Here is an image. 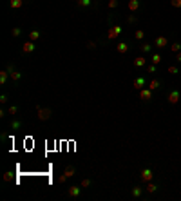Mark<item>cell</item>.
I'll return each mask as SVG.
<instances>
[{
    "label": "cell",
    "instance_id": "6da1fadb",
    "mask_svg": "<svg viewBox=\"0 0 181 201\" xmlns=\"http://www.w3.org/2000/svg\"><path fill=\"white\" fill-rule=\"evenodd\" d=\"M36 113H38V120L40 121H47L51 116H53V110L51 109H47V107H36Z\"/></svg>",
    "mask_w": 181,
    "mask_h": 201
},
{
    "label": "cell",
    "instance_id": "7a4b0ae2",
    "mask_svg": "<svg viewBox=\"0 0 181 201\" xmlns=\"http://www.w3.org/2000/svg\"><path fill=\"white\" fill-rule=\"evenodd\" d=\"M120 33H121V27H120V26H112V27L107 31V38H109V40H116V38L120 36Z\"/></svg>",
    "mask_w": 181,
    "mask_h": 201
},
{
    "label": "cell",
    "instance_id": "3957f363",
    "mask_svg": "<svg viewBox=\"0 0 181 201\" xmlns=\"http://www.w3.org/2000/svg\"><path fill=\"white\" fill-rule=\"evenodd\" d=\"M140 177H141V183H149V181H152L154 172H152L150 169H143V170H141V174H140Z\"/></svg>",
    "mask_w": 181,
    "mask_h": 201
},
{
    "label": "cell",
    "instance_id": "277c9868",
    "mask_svg": "<svg viewBox=\"0 0 181 201\" xmlns=\"http://www.w3.org/2000/svg\"><path fill=\"white\" fill-rule=\"evenodd\" d=\"M140 100L141 102H150L152 100V91H150V89H141V91H140Z\"/></svg>",
    "mask_w": 181,
    "mask_h": 201
},
{
    "label": "cell",
    "instance_id": "5b68a950",
    "mask_svg": "<svg viewBox=\"0 0 181 201\" xmlns=\"http://www.w3.org/2000/svg\"><path fill=\"white\" fill-rule=\"evenodd\" d=\"M116 51H118L120 54H127V53H129V43H127V42H118V43H116Z\"/></svg>",
    "mask_w": 181,
    "mask_h": 201
},
{
    "label": "cell",
    "instance_id": "8992f818",
    "mask_svg": "<svg viewBox=\"0 0 181 201\" xmlns=\"http://www.w3.org/2000/svg\"><path fill=\"white\" fill-rule=\"evenodd\" d=\"M167 100H168L172 105H176V103L179 102V91H170L168 96H167Z\"/></svg>",
    "mask_w": 181,
    "mask_h": 201
},
{
    "label": "cell",
    "instance_id": "52a82bcc",
    "mask_svg": "<svg viewBox=\"0 0 181 201\" xmlns=\"http://www.w3.org/2000/svg\"><path fill=\"white\" fill-rule=\"evenodd\" d=\"M80 192H82V187H76V185L69 187V190H67L69 197H78V196H80Z\"/></svg>",
    "mask_w": 181,
    "mask_h": 201
},
{
    "label": "cell",
    "instance_id": "ba28073f",
    "mask_svg": "<svg viewBox=\"0 0 181 201\" xmlns=\"http://www.w3.org/2000/svg\"><path fill=\"white\" fill-rule=\"evenodd\" d=\"M167 43H168L167 36H157V38H156V42H154V46L161 49V47H167Z\"/></svg>",
    "mask_w": 181,
    "mask_h": 201
},
{
    "label": "cell",
    "instance_id": "9c48e42d",
    "mask_svg": "<svg viewBox=\"0 0 181 201\" xmlns=\"http://www.w3.org/2000/svg\"><path fill=\"white\" fill-rule=\"evenodd\" d=\"M22 51H24L26 54L33 53V51H35V42H31V40H29V42H26L24 46H22Z\"/></svg>",
    "mask_w": 181,
    "mask_h": 201
},
{
    "label": "cell",
    "instance_id": "30bf717a",
    "mask_svg": "<svg viewBox=\"0 0 181 201\" xmlns=\"http://www.w3.org/2000/svg\"><path fill=\"white\" fill-rule=\"evenodd\" d=\"M127 7H129L132 13H134V11H138V9H140V0H129Z\"/></svg>",
    "mask_w": 181,
    "mask_h": 201
},
{
    "label": "cell",
    "instance_id": "8fae6325",
    "mask_svg": "<svg viewBox=\"0 0 181 201\" xmlns=\"http://www.w3.org/2000/svg\"><path fill=\"white\" fill-rule=\"evenodd\" d=\"M132 85H134V89H138V91H141V89L145 87V80H143V78H136V80L132 82Z\"/></svg>",
    "mask_w": 181,
    "mask_h": 201
},
{
    "label": "cell",
    "instance_id": "7c38bea8",
    "mask_svg": "<svg viewBox=\"0 0 181 201\" xmlns=\"http://www.w3.org/2000/svg\"><path fill=\"white\" fill-rule=\"evenodd\" d=\"M74 172H76V169H74L73 165H67V167H65V170H63V174H65L67 177H73V176H74Z\"/></svg>",
    "mask_w": 181,
    "mask_h": 201
},
{
    "label": "cell",
    "instance_id": "4fadbf2b",
    "mask_svg": "<svg viewBox=\"0 0 181 201\" xmlns=\"http://www.w3.org/2000/svg\"><path fill=\"white\" fill-rule=\"evenodd\" d=\"M9 6H11V9H20L22 6H24V0H11Z\"/></svg>",
    "mask_w": 181,
    "mask_h": 201
},
{
    "label": "cell",
    "instance_id": "5bb4252c",
    "mask_svg": "<svg viewBox=\"0 0 181 201\" xmlns=\"http://www.w3.org/2000/svg\"><path fill=\"white\" fill-rule=\"evenodd\" d=\"M130 192H132V196H134V197H141L143 188H141L140 185H136V187H132V190H130Z\"/></svg>",
    "mask_w": 181,
    "mask_h": 201
},
{
    "label": "cell",
    "instance_id": "9a60e30c",
    "mask_svg": "<svg viewBox=\"0 0 181 201\" xmlns=\"http://www.w3.org/2000/svg\"><path fill=\"white\" fill-rule=\"evenodd\" d=\"M140 49H141V53H150L152 51V46H150V43H147V42H141L140 43Z\"/></svg>",
    "mask_w": 181,
    "mask_h": 201
},
{
    "label": "cell",
    "instance_id": "2e32d148",
    "mask_svg": "<svg viewBox=\"0 0 181 201\" xmlns=\"http://www.w3.org/2000/svg\"><path fill=\"white\" fill-rule=\"evenodd\" d=\"M145 63H147V58H143V56L134 58V65H136V67H143Z\"/></svg>",
    "mask_w": 181,
    "mask_h": 201
},
{
    "label": "cell",
    "instance_id": "e0dca14e",
    "mask_svg": "<svg viewBox=\"0 0 181 201\" xmlns=\"http://www.w3.org/2000/svg\"><path fill=\"white\" fill-rule=\"evenodd\" d=\"M7 78H9V73L7 71H0V85H6Z\"/></svg>",
    "mask_w": 181,
    "mask_h": 201
},
{
    "label": "cell",
    "instance_id": "ac0fdd59",
    "mask_svg": "<svg viewBox=\"0 0 181 201\" xmlns=\"http://www.w3.org/2000/svg\"><path fill=\"white\" fill-rule=\"evenodd\" d=\"M134 38L141 42V40L145 38V31H143V29H136V33H134Z\"/></svg>",
    "mask_w": 181,
    "mask_h": 201
},
{
    "label": "cell",
    "instance_id": "d6986e66",
    "mask_svg": "<svg viewBox=\"0 0 181 201\" xmlns=\"http://www.w3.org/2000/svg\"><path fill=\"white\" fill-rule=\"evenodd\" d=\"M29 40H31V42L40 40V31H36V29H35V31H31V33H29Z\"/></svg>",
    "mask_w": 181,
    "mask_h": 201
},
{
    "label": "cell",
    "instance_id": "ffe728a7",
    "mask_svg": "<svg viewBox=\"0 0 181 201\" xmlns=\"http://www.w3.org/2000/svg\"><path fill=\"white\" fill-rule=\"evenodd\" d=\"M149 89H150V91H156V89H160V82H157V80H150Z\"/></svg>",
    "mask_w": 181,
    "mask_h": 201
},
{
    "label": "cell",
    "instance_id": "44dd1931",
    "mask_svg": "<svg viewBox=\"0 0 181 201\" xmlns=\"http://www.w3.org/2000/svg\"><path fill=\"white\" fill-rule=\"evenodd\" d=\"M7 114H9V116H16V114H18V107H16V105H11V107L7 109Z\"/></svg>",
    "mask_w": 181,
    "mask_h": 201
},
{
    "label": "cell",
    "instance_id": "7402d4cb",
    "mask_svg": "<svg viewBox=\"0 0 181 201\" xmlns=\"http://www.w3.org/2000/svg\"><path fill=\"white\" fill-rule=\"evenodd\" d=\"M156 190H157V185H154L152 181H149V183H147V192H150V194H154Z\"/></svg>",
    "mask_w": 181,
    "mask_h": 201
},
{
    "label": "cell",
    "instance_id": "603a6c76",
    "mask_svg": "<svg viewBox=\"0 0 181 201\" xmlns=\"http://www.w3.org/2000/svg\"><path fill=\"white\" fill-rule=\"evenodd\" d=\"M150 60H152V63H154V65H157V63L161 62V54H157V53H154V54L150 56Z\"/></svg>",
    "mask_w": 181,
    "mask_h": 201
},
{
    "label": "cell",
    "instance_id": "cb8c5ba5",
    "mask_svg": "<svg viewBox=\"0 0 181 201\" xmlns=\"http://www.w3.org/2000/svg\"><path fill=\"white\" fill-rule=\"evenodd\" d=\"M90 2H93V0H76V4H78L80 7H89Z\"/></svg>",
    "mask_w": 181,
    "mask_h": 201
},
{
    "label": "cell",
    "instance_id": "d4e9b609",
    "mask_svg": "<svg viewBox=\"0 0 181 201\" xmlns=\"http://www.w3.org/2000/svg\"><path fill=\"white\" fill-rule=\"evenodd\" d=\"M20 35H22V29H20V27H13V29H11V36H13V38H18Z\"/></svg>",
    "mask_w": 181,
    "mask_h": 201
},
{
    "label": "cell",
    "instance_id": "484cf974",
    "mask_svg": "<svg viewBox=\"0 0 181 201\" xmlns=\"http://www.w3.org/2000/svg\"><path fill=\"white\" fill-rule=\"evenodd\" d=\"M9 76H11V80H13V82H18V80L22 78V74H20L18 71H13V73H9Z\"/></svg>",
    "mask_w": 181,
    "mask_h": 201
},
{
    "label": "cell",
    "instance_id": "4316f807",
    "mask_svg": "<svg viewBox=\"0 0 181 201\" xmlns=\"http://www.w3.org/2000/svg\"><path fill=\"white\" fill-rule=\"evenodd\" d=\"M20 127H22V123H20L18 120H13V121H11V129H13V130H18Z\"/></svg>",
    "mask_w": 181,
    "mask_h": 201
},
{
    "label": "cell",
    "instance_id": "83f0119b",
    "mask_svg": "<svg viewBox=\"0 0 181 201\" xmlns=\"http://www.w3.org/2000/svg\"><path fill=\"white\" fill-rule=\"evenodd\" d=\"M179 49H181V43H177V42L170 46V51H172V53H179Z\"/></svg>",
    "mask_w": 181,
    "mask_h": 201
},
{
    "label": "cell",
    "instance_id": "f1b7e54d",
    "mask_svg": "<svg viewBox=\"0 0 181 201\" xmlns=\"http://www.w3.org/2000/svg\"><path fill=\"white\" fill-rule=\"evenodd\" d=\"M80 187H82V188H89V187H90V180H87V177H85V180H82Z\"/></svg>",
    "mask_w": 181,
    "mask_h": 201
},
{
    "label": "cell",
    "instance_id": "f546056e",
    "mask_svg": "<svg viewBox=\"0 0 181 201\" xmlns=\"http://www.w3.org/2000/svg\"><path fill=\"white\" fill-rule=\"evenodd\" d=\"M168 73H170V74H177V73H181V71H177L176 65H168Z\"/></svg>",
    "mask_w": 181,
    "mask_h": 201
},
{
    "label": "cell",
    "instance_id": "4dcf8cb0",
    "mask_svg": "<svg viewBox=\"0 0 181 201\" xmlns=\"http://www.w3.org/2000/svg\"><path fill=\"white\" fill-rule=\"evenodd\" d=\"M13 180H15V177H13L11 172H6V174H4V181H13Z\"/></svg>",
    "mask_w": 181,
    "mask_h": 201
},
{
    "label": "cell",
    "instance_id": "1f68e13d",
    "mask_svg": "<svg viewBox=\"0 0 181 201\" xmlns=\"http://www.w3.org/2000/svg\"><path fill=\"white\" fill-rule=\"evenodd\" d=\"M110 9H114V7H118V0H109V4H107Z\"/></svg>",
    "mask_w": 181,
    "mask_h": 201
},
{
    "label": "cell",
    "instance_id": "d6a6232c",
    "mask_svg": "<svg viewBox=\"0 0 181 201\" xmlns=\"http://www.w3.org/2000/svg\"><path fill=\"white\" fill-rule=\"evenodd\" d=\"M170 6L172 7H181V0H170Z\"/></svg>",
    "mask_w": 181,
    "mask_h": 201
},
{
    "label": "cell",
    "instance_id": "836d02e7",
    "mask_svg": "<svg viewBox=\"0 0 181 201\" xmlns=\"http://www.w3.org/2000/svg\"><path fill=\"white\" fill-rule=\"evenodd\" d=\"M147 73H156V65H154V63L147 67Z\"/></svg>",
    "mask_w": 181,
    "mask_h": 201
},
{
    "label": "cell",
    "instance_id": "e575fe53",
    "mask_svg": "<svg viewBox=\"0 0 181 201\" xmlns=\"http://www.w3.org/2000/svg\"><path fill=\"white\" fill-rule=\"evenodd\" d=\"M87 47H89V49H94V47H96V42H93V40L87 42Z\"/></svg>",
    "mask_w": 181,
    "mask_h": 201
},
{
    "label": "cell",
    "instance_id": "d590c367",
    "mask_svg": "<svg viewBox=\"0 0 181 201\" xmlns=\"http://www.w3.org/2000/svg\"><path fill=\"white\" fill-rule=\"evenodd\" d=\"M127 22H129V24H134V22H136V16H134V15L127 16Z\"/></svg>",
    "mask_w": 181,
    "mask_h": 201
},
{
    "label": "cell",
    "instance_id": "8d00e7d4",
    "mask_svg": "<svg viewBox=\"0 0 181 201\" xmlns=\"http://www.w3.org/2000/svg\"><path fill=\"white\" fill-rule=\"evenodd\" d=\"M6 71H7V73H13V71H15V67H13V63H7V67H6Z\"/></svg>",
    "mask_w": 181,
    "mask_h": 201
},
{
    "label": "cell",
    "instance_id": "74e56055",
    "mask_svg": "<svg viewBox=\"0 0 181 201\" xmlns=\"http://www.w3.org/2000/svg\"><path fill=\"white\" fill-rule=\"evenodd\" d=\"M65 180H67V176H65V174H62V176L58 177V183H65Z\"/></svg>",
    "mask_w": 181,
    "mask_h": 201
},
{
    "label": "cell",
    "instance_id": "f35d334b",
    "mask_svg": "<svg viewBox=\"0 0 181 201\" xmlns=\"http://www.w3.org/2000/svg\"><path fill=\"white\" fill-rule=\"evenodd\" d=\"M6 102H7V96L2 94V96H0V103H6Z\"/></svg>",
    "mask_w": 181,
    "mask_h": 201
},
{
    "label": "cell",
    "instance_id": "ab89813d",
    "mask_svg": "<svg viewBox=\"0 0 181 201\" xmlns=\"http://www.w3.org/2000/svg\"><path fill=\"white\" fill-rule=\"evenodd\" d=\"M176 60H177V62L181 63V53H176Z\"/></svg>",
    "mask_w": 181,
    "mask_h": 201
}]
</instances>
